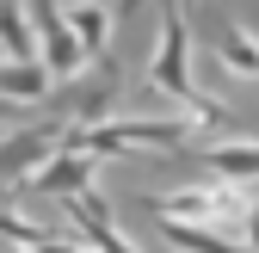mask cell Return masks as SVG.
Returning a JSON list of instances; mask_svg holds the SVG:
<instances>
[{"label":"cell","mask_w":259,"mask_h":253,"mask_svg":"<svg viewBox=\"0 0 259 253\" xmlns=\"http://www.w3.org/2000/svg\"><path fill=\"white\" fill-rule=\"evenodd\" d=\"M154 216L167 223H191V229H210L222 241H241L247 253H259V179H204V185H185V192H160L142 198Z\"/></svg>","instance_id":"6da1fadb"},{"label":"cell","mask_w":259,"mask_h":253,"mask_svg":"<svg viewBox=\"0 0 259 253\" xmlns=\"http://www.w3.org/2000/svg\"><path fill=\"white\" fill-rule=\"evenodd\" d=\"M25 7H31V25H37V31H31V37H37V68L50 74V80H68V74H80V44H74V31L68 25H62V7H56V0H25Z\"/></svg>","instance_id":"7a4b0ae2"},{"label":"cell","mask_w":259,"mask_h":253,"mask_svg":"<svg viewBox=\"0 0 259 253\" xmlns=\"http://www.w3.org/2000/svg\"><path fill=\"white\" fill-rule=\"evenodd\" d=\"M87 179H93V154H80V148H62V142H56L44 161L19 179V192H31V198H68V192H80Z\"/></svg>","instance_id":"3957f363"},{"label":"cell","mask_w":259,"mask_h":253,"mask_svg":"<svg viewBox=\"0 0 259 253\" xmlns=\"http://www.w3.org/2000/svg\"><path fill=\"white\" fill-rule=\"evenodd\" d=\"M198 7L210 13V50H216V62L229 74H241V80H259V37L247 25L222 19V0H198Z\"/></svg>","instance_id":"277c9868"},{"label":"cell","mask_w":259,"mask_h":253,"mask_svg":"<svg viewBox=\"0 0 259 253\" xmlns=\"http://www.w3.org/2000/svg\"><path fill=\"white\" fill-rule=\"evenodd\" d=\"M56 142H62V117H44V123H31V130L0 136V185H19Z\"/></svg>","instance_id":"5b68a950"},{"label":"cell","mask_w":259,"mask_h":253,"mask_svg":"<svg viewBox=\"0 0 259 253\" xmlns=\"http://www.w3.org/2000/svg\"><path fill=\"white\" fill-rule=\"evenodd\" d=\"M62 204H68V216L80 223V235L93 241V253H130V241H123V235H117V223H111V204H105L99 192H93V185L68 192Z\"/></svg>","instance_id":"8992f818"},{"label":"cell","mask_w":259,"mask_h":253,"mask_svg":"<svg viewBox=\"0 0 259 253\" xmlns=\"http://www.w3.org/2000/svg\"><path fill=\"white\" fill-rule=\"evenodd\" d=\"M62 25L74 31V44H80L87 62L105 56V44H111V7H105V0H74V7L62 13Z\"/></svg>","instance_id":"52a82bcc"},{"label":"cell","mask_w":259,"mask_h":253,"mask_svg":"<svg viewBox=\"0 0 259 253\" xmlns=\"http://www.w3.org/2000/svg\"><path fill=\"white\" fill-rule=\"evenodd\" d=\"M216 179H259V142H210V148H191Z\"/></svg>","instance_id":"ba28073f"},{"label":"cell","mask_w":259,"mask_h":253,"mask_svg":"<svg viewBox=\"0 0 259 253\" xmlns=\"http://www.w3.org/2000/svg\"><path fill=\"white\" fill-rule=\"evenodd\" d=\"M0 99L7 105H37V99H50V74L37 62H7L0 68Z\"/></svg>","instance_id":"9c48e42d"},{"label":"cell","mask_w":259,"mask_h":253,"mask_svg":"<svg viewBox=\"0 0 259 253\" xmlns=\"http://www.w3.org/2000/svg\"><path fill=\"white\" fill-rule=\"evenodd\" d=\"M0 50L13 62H37V37L25 25V0H0Z\"/></svg>","instance_id":"30bf717a"},{"label":"cell","mask_w":259,"mask_h":253,"mask_svg":"<svg viewBox=\"0 0 259 253\" xmlns=\"http://www.w3.org/2000/svg\"><path fill=\"white\" fill-rule=\"evenodd\" d=\"M160 235H167L173 247H185V253H247L241 241H222V235H210V229H191V223H167V216H160Z\"/></svg>","instance_id":"8fae6325"},{"label":"cell","mask_w":259,"mask_h":253,"mask_svg":"<svg viewBox=\"0 0 259 253\" xmlns=\"http://www.w3.org/2000/svg\"><path fill=\"white\" fill-rule=\"evenodd\" d=\"M0 241H13V247L31 253V247L44 241V229H37V223H25V216H13V210H0Z\"/></svg>","instance_id":"7c38bea8"},{"label":"cell","mask_w":259,"mask_h":253,"mask_svg":"<svg viewBox=\"0 0 259 253\" xmlns=\"http://www.w3.org/2000/svg\"><path fill=\"white\" fill-rule=\"evenodd\" d=\"M0 253H25V247H13V241H0Z\"/></svg>","instance_id":"4fadbf2b"},{"label":"cell","mask_w":259,"mask_h":253,"mask_svg":"<svg viewBox=\"0 0 259 253\" xmlns=\"http://www.w3.org/2000/svg\"><path fill=\"white\" fill-rule=\"evenodd\" d=\"M123 7H130V13H136V7H142V0H123Z\"/></svg>","instance_id":"5bb4252c"}]
</instances>
